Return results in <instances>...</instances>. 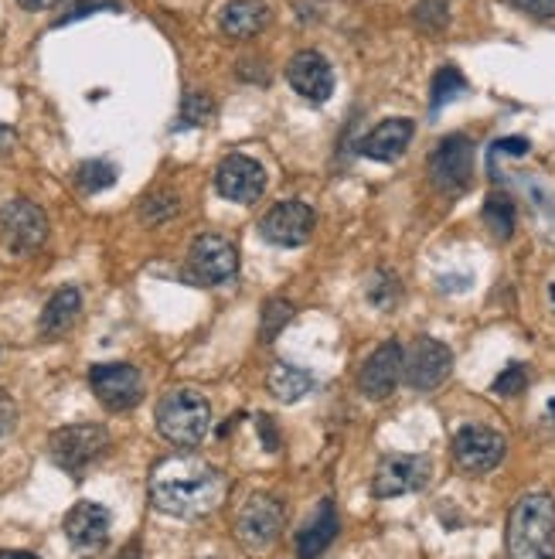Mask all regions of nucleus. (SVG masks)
Wrapping results in <instances>:
<instances>
[{"instance_id":"obj_1","label":"nucleus","mask_w":555,"mask_h":559,"mask_svg":"<svg viewBox=\"0 0 555 559\" xmlns=\"http://www.w3.org/2000/svg\"><path fill=\"white\" fill-rule=\"evenodd\" d=\"M226 498L221 471L194 454H178L160 461L150 471V501L154 509L174 519H205Z\"/></svg>"},{"instance_id":"obj_2","label":"nucleus","mask_w":555,"mask_h":559,"mask_svg":"<svg viewBox=\"0 0 555 559\" xmlns=\"http://www.w3.org/2000/svg\"><path fill=\"white\" fill-rule=\"evenodd\" d=\"M508 559H555V498L532 491L508 515Z\"/></svg>"},{"instance_id":"obj_3","label":"nucleus","mask_w":555,"mask_h":559,"mask_svg":"<svg viewBox=\"0 0 555 559\" xmlns=\"http://www.w3.org/2000/svg\"><path fill=\"white\" fill-rule=\"evenodd\" d=\"M157 430L160 437L181 447V451H194L212 430V406L198 393V389H171L168 396L157 403Z\"/></svg>"},{"instance_id":"obj_4","label":"nucleus","mask_w":555,"mask_h":559,"mask_svg":"<svg viewBox=\"0 0 555 559\" xmlns=\"http://www.w3.org/2000/svg\"><path fill=\"white\" fill-rule=\"evenodd\" d=\"M106 447H109L106 427H99V424H72V427H62V430L51 433L48 454L65 474L79 478V474H86L106 454Z\"/></svg>"},{"instance_id":"obj_5","label":"nucleus","mask_w":555,"mask_h":559,"mask_svg":"<svg viewBox=\"0 0 555 559\" xmlns=\"http://www.w3.org/2000/svg\"><path fill=\"white\" fill-rule=\"evenodd\" d=\"M48 239V218L45 212L27 202V199H11L0 205V246L14 257H32Z\"/></svg>"},{"instance_id":"obj_6","label":"nucleus","mask_w":555,"mask_h":559,"mask_svg":"<svg viewBox=\"0 0 555 559\" xmlns=\"http://www.w3.org/2000/svg\"><path fill=\"white\" fill-rule=\"evenodd\" d=\"M283 533V506L273 495H253L236 515V536L249 552L269 549Z\"/></svg>"},{"instance_id":"obj_7","label":"nucleus","mask_w":555,"mask_h":559,"mask_svg":"<svg viewBox=\"0 0 555 559\" xmlns=\"http://www.w3.org/2000/svg\"><path fill=\"white\" fill-rule=\"evenodd\" d=\"M188 270L198 284L221 287V284H229V280H236V273H239V249L226 236L205 233L191 242Z\"/></svg>"},{"instance_id":"obj_8","label":"nucleus","mask_w":555,"mask_h":559,"mask_svg":"<svg viewBox=\"0 0 555 559\" xmlns=\"http://www.w3.org/2000/svg\"><path fill=\"white\" fill-rule=\"evenodd\" d=\"M89 385H93V396L109 413L133 409L144 400V376L133 366H126V361H102V366H93Z\"/></svg>"},{"instance_id":"obj_9","label":"nucleus","mask_w":555,"mask_h":559,"mask_svg":"<svg viewBox=\"0 0 555 559\" xmlns=\"http://www.w3.org/2000/svg\"><path fill=\"white\" fill-rule=\"evenodd\" d=\"M430 178L439 191L457 194L470 188L474 178V140L454 133L430 154Z\"/></svg>"},{"instance_id":"obj_10","label":"nucleus","mask_w":555,"mask_h":559,"mask_svg":"<svg viewBox=\"0 0 555 559\" xmlns=\"http://www.w3.org/2000/svg\"><path fill=\"white\" fill-rule=\"evenodd\" d=\"M505 451H508L505 437L497 430H491V427H481V424H467L454 437V464L463 474L494 471L497 464L505 461Z\"/></svg>"},{"instance_id":"obj_11","label":"nucleus","mask_w":555,"mask_h":559,"mask_svg":"<svg viewBox=\"0 0 555 559\" xmlns=\"http://www.w3.org/2000/svg\"><path fill=\"white\" fill-rule=\"evenodd\" d=\"M454 372V352L436 342V338H415L412 348L406 352L402 379L415 393H430V389L443 385Z\"/></svg>"},{"instance_id":"obj_12","label":"nucleus","mask_w":555,"mask_h":559,"mask_svg":"<svg viewBox=\"0 0 555 559\" xmlns=\"http://www.w3.org/2000/svg\"><path fill=\"white\" fill-rule=\"evenodd\" d=\"M430 485V461L420 454H388L378 461V471L372 478L375 498H402L412 491H423Z\"/></svg>"},{"instance_id":"obj_13","label":"nucleus","mask_w":555,"mask_h":559,"mask_svg":"<svg viewBox=\"0 0 555 559\" xmlns=\"http://www.w3.org/2000/svg\"><path fill=\"white\" fill-rule=\"evenodd\" d=\"M215 188H218L221 199L239 202V205H253L263 199V191H266V171H263V164L253 157L229 154L215 171Z\"/></svg>"},{"instance_id":"obj_14","label":"nucleus","mask_w":555,"mask_h":559,"mask_svg":"<svg viewBox=\"0 0 555 559\" xmlns=\"http://www.w3.org/2000/svg\"><path fill=\"white\" fill-rule=\"evenodd\" d=\"M402 366H406V352L402 345L396 342H385L378 345L369 358L362 372H358V389H362V396L372 400V403H382L396 393V385L402 379Z\"/></svg>"},{"instance_id":"obj_15","label":"nucleus","mask_w":555,"mask_h":559,"mask_svg":"<svg viewBox=\"0 0 555 559\" xmlns=\"http://www.w3.org/2000/svg\"><path fill=\"white\" fill-rule=\"evenodd\" d=\"M314 209L303 202H280L273 205L263 222H260V236L273 246H303L314 233Z\"/></svg>"},{"instance_id":"obj_16","label":"nucleus","mask_w":555,"mask_h":559,"mask_svg":"<svg viewBox=\"0 0 555 559\" xmlns=\"http://www.w3.org/2000/svg\"><path fill=\"white\" fill-rule=\"evenodd\" d=\"M109 512L96 501H79L72 512L65 515V539L79 556H96L109 546Z\"/></svg>"},{"instance_id":"obj_17","label":"nucleus","mask_w":555,"mask_h":559,"mask_svg":"<svg viewBox=\"0 0 555 559\" xmlns=\"http://www.w3.org/2000/svg\"><path fill=\"white\" fill-rule=\"evenodd\" d=\"M287 82L307 103H327L335 96V69L321 51H297L287 62Z\"/></svg>"},{"instance_id":"obj_18","label":"nucleus","mask_w":555,"mask_h":559,"mask_svg":"<svg viewBox=\"0 0 555 559\" xmlns=\"http://www.w3.org/2000/svg\"><path fill=\"white\" fill-rule=\"evenodd\" d=\"M412 133H415V127L409 120H399V117L396 120H385V123H378L362 140V144H358V151H362V157H369V160L393 164V160H399L409 151Z\"/></svg>"},{"instance_id":"obj_19","label":"nucleus","mask_w":555,"mask_h":559,"mask_svg":"<svg viewBox=\"0 0 555 559\" xmlns=\"http://www.w3.org/2000/svg\"><path fill=\"white\" fill-rule=\"evenodd\" d=\"M338 536V512L335 501H321V509L314 512V519L297 533V552L300 559H317Z\"/></svg>"},{"instance_id":"obj_20","label":"nucleus","mask_w":555,"mask_h":559,"mask_svg":"<svg viewBox=\"0 0 555 559\" xmlns=\"http://www.w3.org/2000/svg\"><path fill=\"white\" fill-rule=\"evenodd\" d=\"M269 21V8L263 0H232L221 8L218 24L229 38H256Z\"/></svg>"},{"instance_id":"obj_21","label":"nucleus","mask_w":555,"mask_h":559,"mask_svg":"<svg viewBox=\"0 0 555 559\" xmlns=\"http://www.w3.org/2000/svg\"><path fill=\"white\" fill-rule=\"evenodd\" d=\"M79 311H82V294L75 287L55 290L45 304V311H41L38 331L45 334V338H59V334H65L79 321Z\"/></svg>"},{"instance_id":"obj_22","label":"nucleus","mask_w":555,"mask_h":559,"mask_svg":"<svg viewBox=\"0 0 555 559\" xmlns=\"http://www.w3.org/2000/svg\"><path fill=\"white\" fill-rule=\"evenodd\" d=\"M266 385H269L273 400H280V403H300L314 389V376L307 369H300V366H290V361H276V366L269 369Z\"/></svg>"},{"instance_id":"obj_23","label":"nucleus","mask_w":555,"mask_h":559,"mask_svg":"<svg viewBox=\"0 0 555 559\" xmlns=\"http://www.w3.org/2000/svg\"><path fill=\"white\" fill-rule=\"evenodd\" d=\"M467 93V79L454 69V66H443L436 75H433V86H430V109H443L447 103L460 99Z\"/></svg>"},{"instance_id":"obj_24","label":"nucleus","mask_w":555,"mask_h":559,"mask_svg":"<svg viewBox=\"0 0 555 559\" xmlns=\"http://www.w3.org/2000/svg\"><path fill=\"white\" fill-rule=\"evenodd\" d=\"M484 222L494 239H511L515 233V205L508 194H491V199L484 202Z\"/></svg>"},{"instance_id":"obj_25","label":"nucleus","mask_w":555,"mask_h":559,"mask_svg":"<svg viewBox=\"0 0 555 559\" xmlns=\"http://www.w3.org/2000/svg\"><path fill=\"white\" fill-rule=\"evenodd\" d=\"M412 21L415 27H423V32L439 35V32H447V24H450V4L447 0H420V4L412 8Z\"/></svg>"},{"instance_id":"obj_26","label":"nucleus","mask_w":555,"mask_h":559,"mask_svg":"<svg viewBox=\"0 0 555 559\" xmlns=\"http://www.w3.org/2000/svg\"><path fill=\"white\" fill-rule=\"evenodd\" d=\"M293 318V304L283 300V297H273L266 300L263 307V318H260V338L263 342H276V334H280Z\"/></svg>"},{"instance_id":"obj_27","label":"nucleus","mask_w":555,"mask_h":559,"mask_svg":"<svg viewBox=\"0 0 555 559\" xmlns=\"http://www.w3.org/2000/svg\"><path fill=\"white\" fill-rule=\"evenodd\" d=\"M75 181H79L82 191L96 194V191H102V188H109L117 181V167L109 160H86V164H79Z\"/></svg>"},{"instance_id":"obj_28","label":"nucleus","mask_w":555,"mask_h":559,"mask_svg":"<svg viewBox=\"0 0 555 559\" xmlns=\"http://www.w3.org/2000/svg\"><path fill=\"white\" fill-rule=\"evenodd\" d=\"M372 307H378V311H393L396 300H399V280L393 273H375L369 276V287H365Z\"/></svg>"},{"instance_id":"obj_29","label":"nucleus","mask_w":555,"mask_h":559,"mask_svg":"<svg viewBox=\"0 0 555 559\" xmlns=\"http://www.w3.org/2000/svg\"><path fill=\"white\" fill-rule=\"evenodd\" d=\"M215 114V103L202 93H188L184 103H181V123L178 127H202L208 123Z\"/></svg>"},{"instance_id":"obj_30","label":"nucleus","mask_w":555,"mask_h":559,"mask_svg":"<svg viewBox=\"0 0 555 559\" xmlns=\"http://www.w3.org/2000/svg\"><path fill=\"white\" fill-rule=\"evenodd\" d=\"M491 389L497 396H521L524 389H529V369H524L521 361H511V366L494 379Z\"/></svg>"},{"instance_id":"obj_31","label":"nucleus","mask_w":555,"mask_h":559,"mask_svg":"<svg viewBox=\"0 0 555 559\" xmlns=\"http://www.w3.org/2000/svg\"><path fill=\"white\" fill-rule=\"evenodd\" d=\"M174 212H178V199H174V194H168V191H164V194H150V199L141 205V215H144L147 222H154V226H160V222H168Z\"/></svg>"},{"instance_id":"obj_32","label":"nucleus","mask_w":555,"mask_h":559,"mask_svg":"<svg viewBox=\"0 0 555 559\" xmlns=\"http://www.w3.org/2000/svg\"><path fill=\"white\" fill-rule=\"evenodd\" d=\"M256 427H260V440H263V447L273 454V451H280V430H276V424H273V416H260L256 419Z\"/></svg>"},{"instance_id":"obj_33","label":"nucleus","mask_w":555,"mask_h":559,"mask_svg":"<svg viewBox=\"0 0 555 559\" xmlns=\"http://www.w3.org/2000/svg\"><path fill=\"white\" fill-rule=\"evenodd\" d=\"M14 424H17V406L4 389H0V437H8L14 430Z\"/></svg>"},{"instance_id":"obj_34","label":"nucleus","mask_w":555,"mask_h":559,"mask_svg":"<svg viewBox=\"0 0 555 559\" xmlns=\"http://www.w3.org/2000/svg\"><path fill=\"white\" fill-rule=\"evenodd\" d=\"M515 8L532 17H555V0H515Z\"/></svg>"},{"instance_id":"obj_35","label":"nucleus","mask_w":555,"mask_h":559,"mask_svg":"<svg viewBox=\"0 0 555 559\" xmlns=\"http://www.w3.org/2000/svg\"><path fill=\"white\" fill-rule=\"evenodd\" d=\"M17 4H21L24 11H48V8H55V4H62V0H17Z\"/></svg>"},{"instance_id":"obj_36","label":"nucleus","mask_w":555,"mask_h":559,"mask_svg":"<svg viewBox=\"0 0 555 559\" xmlns=\"http://www.w3.org/2000/svg\"><path fill=\"white\" fill-rule=\"evenodd\" d=\"M11 144H14V130L0 127V154H4V151H11Z\"/></svg>"},{"instance_id":"obj_37","label":"nucleus","mask_w":555,"mask_h":559,"mask_svg":"<svg viewBox=\"0 0 555 559\" xmlns=\"http://www.w3.org/2000/svg\"><path fill=\"white\" fill-rule=\"evenodd\" d=\"M0 559H38L35 552H17V549H4L0 552Z\"/></svg>"},{"instance_id":"obj_38","label":"nucleus","mask_w":555,"mask_h":559,"mask_svg":"<svg viewBox=\"0 0 555 559\" xmlns=\"http://www.w3.org/2000/svg\"><path fill=\"white\" fill-rule=\"evenodd\" d=\"M552 297H555V287H552Z\"/></svg>"}]
</instances>
